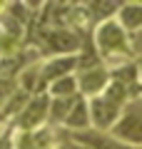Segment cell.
<instances>
[{
	"label": "cell",
	"instance_id": "ba28073f",
	"mask_svg": "<svg viewBox=\"0 0 142 149\" xmlns=\"http://www.w3.org/2000/svg\"><path fill=\"white\" fill-rule=\"evenodd\" d=\"M65 124H67L70 129H80V132H85V129L92 124V119H90V102L85 100L82 95L75 97L72 107H70V114L65 117Z\"/></svg>",
	"mask_w": 142,
	"mask_h": 149
},
{
	"label": "cell",
	"instance_id": "e0dca14e",
	"mask_svg": "<svg viewBox=\"0 0 142 149\" xmlns=\"http://www.w3.org/2000/svg\"><path fill=\"white\" fill-rule=\"evenodd\" d=\"M3 8H5V5H3V3H0V10H3Z\"/></svg>",
	"mask_w": 142,
	"mask_h": 149
},
{
	"label": "cell",
	"instance_id": "5b68a950",
	"mask_svg": "<svg viewBox=\"0 0 142 149\" xmlns=\"http://www.w3.org/2000/svg\"><path fill=\"white\" fill-rule=\"evenodd\" d=\"M107 85H110V72L105 67H100V65L82 70L77 77V87L82 92V97H100L107 90Z\"/></svg>",
	"mask_w": 142,
	"mask_h": 149
},
{
	"label": "cell",
	"instance_id": "6da1fadb",
	"mask_svg": "<svg viewBox=\"0 0 142 149\" xmlns=\"http://www.w3.org/2000/svg\"><path fill=\"white\" fill-rule=\"evenodd\" d=\"M95 45L102 52V57H115V55H130L127 45V32L117 20H105L95 30Z\"/></svg>",
	"mask_w": 142,
	"mask_h": 149
},
{
	"label": "cell",
	"instance_id": "3957f363",
	"mask_svg": "<svg viewBox=\"0 0 142 149\" xmlns=\"http://www.w3.org/2000/svg\"><path fill=\"white\" fill-rule=\"evenodd\" d=\"M120 114H122V107L115 104L112 100H107L105 95L90 100V119H92V124L100 129V132L112 129L120 122Z\"/></svg>",
	"mask_w": 142,
	"mask_h": 149
},
{
	"label": "cell",
	"instance_id": "9a60e30c",
	"mask_svg": "<svg viewBox=\"0 0 142 149\" xmlns=\"http://www.w3.org/2000/svg\"><path fill=\"white\" fill-rule=\"evenodd\" d=\"M63 149H90V147H85V144H80V142H70V144H65Z\"/></svg>",
	"mask_w": 142,
	"mask_h": 149
},
{
	"label": "cell",
	"instance_id": "5bb4252c",
	"mask_svg": "<svg viewBox=\"0 0 142 149\" xmlns=\"http://www.w3.org/2000/svg\"><path fill=\"white\" fill-rule=\"evenodd\" d=\"M10 97H13V80L0 74V104H5Z\"/></svg>",
	"mask_w": 142,
	"mask_h": 149
},
{
	"label": "cell",
	"instance_id": "8992f818",
	"mask_svg": "<svg viewBox=\"0 0 142 149\" xmlns=\"http://www.w3.org/2000/svg\"><path fill=\"white\" fill-rule=\"evenodd\" d=\"M45 40H47V45H50V50H55V52H60V55H67V52H75V50L80 47V35L77 32H72V30H53V32H47L45 35Z\"/></svg>",
	"mask_w": 142,
	"mask_h": 149
},
{
	"label": "cell",
	"instance_id": "277c9868",
	"mask_svg": "<svg viewBox=\"0 0 142 149\" xmlns=\"http://www.w3.org/2000/svg\"><path fill=\"white\" fill-rule=\"evenodd\" d=\"M47 114H50V97L37 95V97H32V100L27 102V107L20 112L18 127H20L22 132H32V129H37L47 119Z\"/></svg>",
	"mask_w": 142,
	"mask_h": 149
},
{
	"label": "cell",
	"instance_id": "52a82bcc",
	"mask_svg": "<svg viewBox=\"0 0 142 149\" xmlns=\"http://www.w3.org/2000/svg\"><path fill=\"white\" fill-rule=\"evenodd\" d=\"M77 67V57L67 55V57H55L42 67V82H55V80H63L67 74H72V70Z\"/></svg>",
	"mask_w": 142,
	"mask_h": 149
},
{
	"label": "cell",
	"instance_id": "9c48e42d",
	"mask_svg": "<svg viewBox=\"0 0 142 149\" xmlns=\"http://www.w3.org/2000/svg\"><path fill=\"white\" fill-rule=\"evenodd\" d=\"M75 142L85 144L90 149H127L122 142H117L115 137H107V134H97V132H80L75 134Z\"/></svg>",
	"mask_w": 142,
	"mask_h": 149
},
{
	"label": "cell",
	"instance_id": "30bf717a",
	"mask_svg": "<svg viewBox=\"0 0 142 149\" xmlns=\"http://www.w3.org/2000/svg\"><path fill=\"white\" fill-rule=\"evenodd\" d=\"M120 25L125 30H140L142 27V3H125L120 8Z\"/></svg>",
	"mask_w": 142,
	"mask_h": 149
},
{
	"label": "cell",
	"instance_id": "7a4b0ae2",
	"mask_svg": "<svg viewBox=\"0 0 142 149\" xmlns=\"http://www.w3.org/2000/svg\"><path fill=\"white\" fill-rule=\"evenodd\" d=\"M112 137L122 144H135L142 147V109L130 107L122 112L120 122L112 127Z\"/></svg>",
	"mask_w": 142,
	"mask_h": 149
},
{
	"label": "cell",
	"instance_id": "8fae6325",
	"mask_svg": "<svg viewBox=\"0 0 142 149\" xmlns=\"http://www.w3.org/2000/svg\"><path fill=\"white\" fill-rule=\"evenodd\" d=\"M77 77L75 74H67L63 80H55L50 85V95L58 97V100H67V97H77Z\"/></svg>",
	"mask_w": 142,
	"mask_h": 149
},
{
	"label": "cell",
	"instance_id": "4fadbf2b",
	"mask_svg": "<svg viewBox=\"0 0 142 149\" xmlns=\"http://www.w3.org/2000/svg\"><path fill=\"white\" fill-rule=\"evenodd\" d=\"M137 77H140V72H137V65H125V67H117L115 70V82H120V85H130V82H137Z\"/></svg>",
	"mask_w": 142,
	"mask_h": 149
},
{
	"label": "cell",
	"instance_id": "7c38bea8",
	"mask_svg": "<svg viewBox=\"0 0 142 149\" xmlns=\"http://www.w3.org/2000/svg\"><path fill=\"white\" fill-rule=\"evenodd\" d=\"M120 3H90V10L95 13V17L100 22H105V20H110V15L112 13H117L120 10Z\"/></svg>",
	"mask_w": 142,
	"mask_h": 149
},
{
	"label": "cell",
	"instance_id": "2e32d148",
	"mask_svg": "<svg viewBox=\"0 0 142 149\" xmlns=\"http://www.w3.org/2000/svg\"><path fill=\"white\" fill-rule=\"evenodd\" d=\"M137 72H140V82H142V62H140V67H137Z\"/></svg>",
	"mask_w": 142,
	"mask_h": 149
}]
</instances>
